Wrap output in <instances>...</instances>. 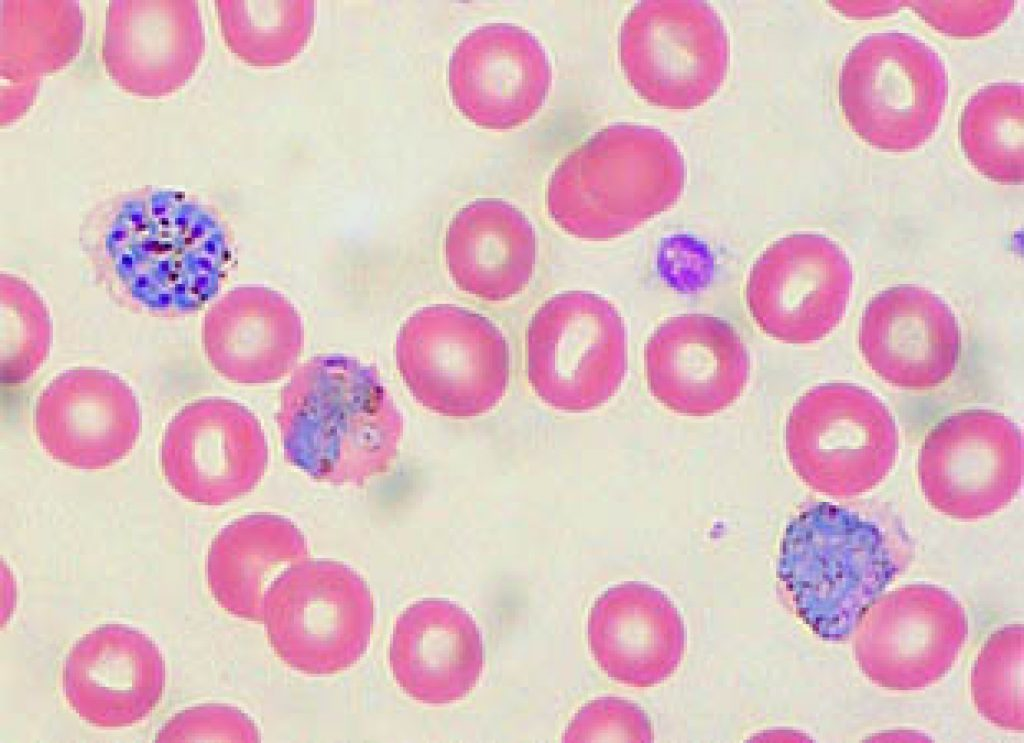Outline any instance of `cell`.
<instances>
[{
  "label": "cell",
  "mask_w": 1024,
  "mask_h": 743,
  "mask_svg": "<svg viewBox=\"0 0 1024 743\" xmlns=\"http://www.w3.org/2000/svg\"><path fill=\"white\" fill-rule=\"evenodd\" d=\"M79 245L114 303L157 318L202 310L219 293L232 254L228 230L211 206L153 186L94 206L80 225Z\"/></svg>",
  "instance_id": "obj_1"
},
{
  "label": "cell",
  "mask_w": 1024,
  "mask_h": 743,
  "mask_svg": "<svg viewBox=\"0 0 1024 743\" xmlns=\"http://www.w3.org/2000/svg\"><path fill=\"white\" fill-rule=\"evenodd\" d=\"M276 422L286 461L334 485H360L386 473L404 431L378 371L340 354L313 357L294 372Z\"/></svg>",
  "instance_id": "obj_2"
},
{
  "label": "cell",
  "mask_w": 1024,
  "mask_h": 743,
  "mask_svg": "<svg viewBox=\"0 0 1024 743\" xmlns=\"http://www.w3.org/2000/svg\"><path fill=\"white\" fill-rule=\"evenodd\" d=\"M640 128L602 129L569 153L547 187V210L568 234L619 237L666 211L684 186L680 158H640Z\"/></svg>",
  "instance_id": "obj_3"
},
{
  "label": "cell",
  "mask_w": 1024,
  "mask_h": 743,
  "mask_svg": "<svg viewBox=\"0 0 1024 743\" xmlns=\"http://www.w3.org/2000/svg\"><path fill=\"white\" fill-rule=\"evenodd\" d=\"M948 95L939 54L906 33H874L847 54L839 103L853 132L870 146L906 152L935 133Z\"/></svg>",
  "instance_id": "obj_4"
},
{
  "label": "cell",
  "mask_w": 1024,
  "mask_h": 743,
  "mask_svg": "<svg viewBox=\"0 0 1024 743\" xmlns=\"http://www.w3.org/2000/svg\"><path fill=\"white\" fill-rule=\"evenodd\" d=\"M790 464L811 489L834 498L862 495L883 481L899 449L895 419L871 391L845 382L815 386L791 409Z\"/></svg>",
  "instance_id": "obj_5"
},
{
  "label": "cell",
  "mask_w": 1024,
  "mask_h": 743,
  "mask_svg": "<svg viewBox=\"0 0 1024 743\" xmlns=\"http://www.w3.org/2000/svg\"><path fill=\"white\" fill-rule=\"evenodd\" d=\"M373 599L363 577L333 560H303L266 593L262 621L276 655L311 676L340 673L365 654L373 628Z\"/></svg>",
  "instance_id": "obj_6"
},
{
  "label": "cell",
  "mask_w": 1024,
  "mask_h": 743,
  "mask_svg": "<svg viewBox=\"0 0 1024 743\" xmlns=\"http://www.w3.org/2000/svg\"><path fill=\"white\" fill-rule=\"evenodd\" d=\"M396 363L414 399L451 418L488 412L509 380V348L501 330L487 317L452 304L424 307L404 322Z\"/></svg>",
  "instance_id": "obj_7"
},
{
  "label": "cell",
  "mask_w": 1024,
  "mask_h": 743,
  "mask_svg": "<svg viewBox=\"0 0 1024 743\" xmlns=\"http://www.w3.org/2000/svg\"><path fill=\"white\" fill-rule=\"evenodd\" d=\"M526 366L532 388L547 405L566 412L603 405L618 391L627 370L621 315L593 292L554 295L528 325Z\"/></svg>",
  "instance_id": "obj_8"
},
{
  "label": "cell",
  "mask_w": 1024,
  "mask_h": 743,
  "mask_svg": "<svg viewBox=\"0 0 1024 743\" xmlns=\"http://www.w3.org/2000/svg\"><path fill=\"white\" fill-rule=\"evenodd\" d=\"M1023 475L1020 428L986 409L954 413L926 436L918 477L928 503L947 516L974 520L1005 508Z\"/></svg>",
  "instance_id": "obj_9"
},
{
  "label": "cell",
  "mask_w": 1024,
  "mask_h": 743,
  "mask_svg": "<svg viewBox=\"0 0 1024 743\" xmlns=\"http://www.w3.org/2000/svg\"><path fill=\"white\" fill-rule=\"evenodd\" d=\"M852 281L850 261L837 243L821 234H791L768 246L753 264L746 302L766 335L807 344L838 326Z\"/></svg>",
  "instance_id": "obj_10"
},
{
  "label": "cell",
  "mask_w": 1024,
  "mask_h": 743,
  "mask_svg": "<svg viewBox=\"0 0 1024 743\" xmlns=\"http://www.w3.org/2000/svg\"><path fill=\"white\" fill-rule=\"evenodd\" d=\"M269 450L261 423L246 406L209 397L188 403L168 423L160 464L182 498L220 506L250 493L262 480Z\"/></svg>",
  "instance_id": "obj_11"
},
{
  "label": "cell",
  "mask_w": 1024,
  "mask_h": 743,
  "mask_svg": "<svg viewBox=\"0 0 1024 743\" xmlns=\"http://www.w3.org/2000/svg\"><path fill=\"white\" fill-rule=\"evenodd\" d=\"M34 428L55 461L81 470L108 468L125 458L142 428L139 400L118 374L75 367L55 376L40 393Z\"/></svg>",
  "instance_id": "obj_12"
},
{
  "label": "cell",
  "mask_w": 1024,
  "mask_h": 743,
  "mask_svg": "<svg viewBox=\"0 0 1024 743\" xmlns=\"http://www.w3.org/2000/svg\"><path fill=\"white\" fill-rule=\"evenodd\" d=\"M447 80L453 103L467 120L506 130L524 124L541 108L551 68L531 32L511 23H488L457 44Z\"/></svg>",
  "instance_id": "obj_13"
},
{
  "label": "cell",
  "mask_w": 1024,
  "mask_h": 743,
  "mask_svg": "<svg viewBox=\"0 0 1024 743\" xmlns=\"http://www.w3.org/2000/svg\"><path fill=\"white\" fill-rule=\"evenodd\" d=\"M648 387L669 410L706 417L733 404L750 374L747 348L727 321L683 314L658 326L644 350Z\"/></svg>",
  "instance_id": "obj_14"
},
{
  "label": "cell",
  "mask_w": 1024,
  "mask_h": 743,
  "mask_svg": "<svg viewBox=\"0 0 1024 743\" xmlns=\"http://www.w3.org/2000/svg\"><path fill=\"white\" fill-rule=\"evenodd\" d=\"M165 662L157 644L125 624L101 625L77 640L63 666V693L84 722L100 728L139 723L159 704Z\"/></svg>",
  "instance_id": "obj_15"
},
{
  "label": "cell",
  "mask_w": 1024,
  "mask_h": 743,
  "mask_svg": "<svg viewBox=\"0 0 1024 743\" xmlns=\"http://www.w3.org/2000/svg\"><path fill=\"white\" fill-rule=\"evenodd\" d=\"M859 348L885 382L923 390L945 382L960 356L959 323L950 306L917 285H897L867 304L859 327Z\"/></svg>",
  "instance_id": "obj_16"
},
{
  "label": "cell",
  "mask_w": 1024,
  "mask_h": 743,
  "mask_svg": "<svg viewBox=\"0 0 1024 743\" xmlns=\"http://www.w3.org/2000/svg\"><path fill=\"white\" fill-rule=\"evenodd\" d=\"M392 675L410 698L424 704L461 700L477 685L484 665L478 625L444 599L412 603L397 618L389 645Z\"/></svg>",
  "instance_id": "obj_17"
},
{
  "label": "cell",
  "mask_w": 1024,
  "mask_h": 743,
  "mask_svg": "<svg viewBox=\"0 0 1024 743\" xmlns=\"http://www.w3.org/2000/svg\"><path fill=\"white\" fill-rule=\"evenodd\" d=\"M299 316L283 296L264 287H239L219 298L202 323L211 366L240 384L271 383L296 364L302 349Z\"/></svg>",
  "instance_id": "obj_18"
},
{
  "label": "cell",
  "mask_w": 1024,
  "mask_h": 743,
  "mask_svg": "<svg viewBox=\"0 0 1024 743\" xmlns=\"http://www.w3.org/2000/svg\"><path fill=\"white\" fill-rule=\"evenodd\" d=\"M786 585L886 581L896 572L882 530L858 513L816 502L787 525L778 562Z\"/></svg>",
  "instance_id": "obj_19"
},
{
  "label": "cell",
  "mask_w": 1024,
  "mask_h": 743,
  "mask_svg": "<svg viewBox=\"0 0 1024 743\" xmlns=\"http://www.w3.org/2000/svg\"><path fill=\"white\" fill-rule=\"evenodd\" d=\"M536 234L514 205L478 199L451 220L445 239L448 272L464 292L498 302L519 294L536 263Z\"/></svg>",
  "instance_id": "obj_20"
},
{
  "label": "cell",
  "mask_w": 1024,
  "mask_h": 743,
  "mask_svg": "<svg viewBox=\"0 0 1024 743\" xmlns=\"http://www.w3.org/2000/svg\"><path fill=\"white\" fill-rule=\"evenodd\" d=\"M308 554L305 536L290 519L272 513L242 516L211 542L205 566L209 590L227 613L262 621L273 582Z\"/></svg>",
  "instance_id": "obj_21"
},
{
  "label": "cell",
  "mask_w": 1024,
  "mask_h": 743,
  "mask_svg": "<svg viewBox=\"0 0 1024 743\" xmlns=\"http://www.w3.org/2000/svg\"><path fill=\"white\" fill-rule=\"evenodd\" d=\"M640 584L617 585L601 594L588 617L587 637L591 653L599 667L611 678L640 686L644 668H655L662 680L666 678L656 661H669L677 667L675 655L679 648L668 641H679L682 631L677 611L659 592L654 603L645 610L640 604ZM676 651V652H678Z\"/></svg>",
  "instance_id": "obj_22"
},
{
  "label": "cell",
  "mask_w": 1024,
  "mask_h": 743,
  "mask_svg": "<svg viewBox=\"0 0 1024 743\" xmlns=\"http://www.w3.org/2000/svg\"><path fill=\"white\" fill-rule=\"evenodd\" d=\"M959 138L965 156L980 174L1001 184H1021L1022 86L997 83L980 89L961 114Z\"/></svg>",
  "instance_id": "obj_23"
},
{
  "label": "cell",
  "mask_w": 1024,
  "mask_h": 743,
  "mask_svg": "<svg viewBox=\"0 0 1024 743\" xmlns=\"http://www.w3.org/2000/svg\"><path fill=\"white\" fill-rule=\"evenodd\" d=\"M0 320L1 383L20 385L32 378L49 356L51 314L33 285L16 274L2 272Z\"/></svg>",
  "instance_id": "obj_24"
},
{
  "label": "cell",
  "mask_w": 1024,
  "mask_h": 743,
  "mask_svg": "<svg viewBox=\"0 0 1024 743\" xmlns=\"http://www.w3.org/2000/svg\"><path fill=\"white\" fill-rule=\"evenodd\" d=\"M163 21L159 20H117L110 16L107 24L103 55L111 74L121 67H140L146 60L145 67H174L173 61H181L188 56V28H160ZM130 68V69H131ZM124 69V68H123ZM148 72V71H147ZM146 72V73H147Z\"/></svg>",
  "instance_id": "obj_25"
},
{
  "label": "cell",
  "mask_w": 1024,
  "mask_h": 743,
  "mask_svg": "<svg viewBox=\"0 0 1024 743\" xmlns=\"http://www.w3.org/2000/svg\"><path fill=\"white\" fill-rule=\"evenodd\" d=\"M259 730L243 711L223 704L185 709L158 731L156 742H258Z\"/></svg>",
  "instance_id": "obj_26"
},
{
  "label": "cell",
  "mask_w": 1024,
  "mask_h": 743,
  "mask_svg": "<svg viewBox=\"0 0 1024 743\" xmlns=\"http://www.w3.org/2000/svg\"><path fill=\"white\" fill-rule=\"evenodd\" d=\"M911 7L940 32L975 37L1000 26L1014 8L1013 1H913Z\"/></svg>",
  "instance_id": "obj_27"
},
{
  "label": "cell",
  "mask_w": 1024,
  "mask_h": 743,
  "mask_svg": "<svg viewBox=\"0 0 1024 743\" xmlns=\"http://www.w3.org/2000/svg\"><path fill=\"white\" fill-rule=\"evenodd\" d=\"M636 707L617 698H599L587 703L570 721L564 742L636 741Z\"/></svg>",
  "instance_id": "obj_28"
},
{
  "label": "cell",
  "mask_w": 1024,
  "mask_h": 743,
  "mask_svg": "<svg viewBox=\"0 0 1024 743\" xmlns=\"http://www.w3.org/2000/svg\"><path fill=\"white\" fill-rule=\"evenodd\" d=\"M668 36L666 28L651 29V35L644 38V57L647 68L652 69V76L660 78L658 83L692 84V79L700 75V44L692 43L694 36ZM682 31V29H681ZM651 76V77H652Z\"/></svg>",
  "instance_id": "obj_29"
},
{
  "label": "cell",
  "mask_w": 1024,
  "mask_h": 743,
  "mask_svg": "<svg viewBox=\"0 0 1024 743\" xmlns=\"http://www.w3.org/2000/svg\"><path fill=\"white\" fill-rule=\"evenodd\" d=\"M836 3H839V4H836V7L842 13L846 14L847 16H852V17H860V16L861 17H866L867 15H869V16L881 15L882 13H887V12L889 13V12L895 11V10L898 9V6H899V4H897L898 2H896V1H893L892 4H890L891 2H888V1H886L885 4H882V2H879V1H878V4H872V2H870L871 4H866V2H861L863 4H858L857 2H851V1L844 2L846 4H843L840 1L836 2Z\"/></svg>",
  "instance_id": "obj_30"
}]
</instances>
